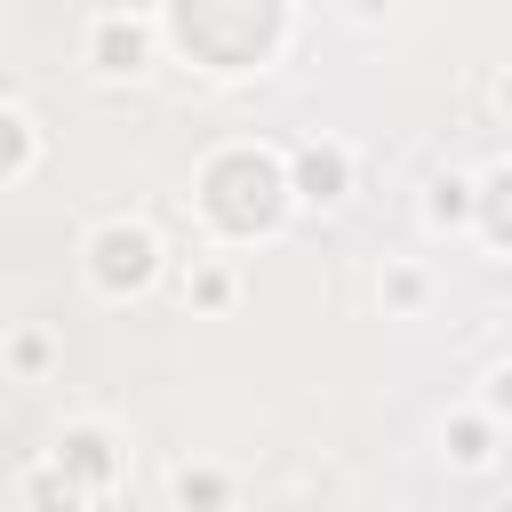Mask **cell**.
Instances as JSON below:
<instances>
[{
	"label": "cell",
	"mask_w": 512,
	"mask_h": 512,
	"mask_svg": "<svg viewBox=\"0 0 512 512\" xmlns=\"http://www.w3.org/2000/svg\"><path fill=\"white\" fill-rule=\"evenodd\" d=\"M16 152H24V144H16V128L0 120V160H16Z\"/></svg>",
	"instance_id": "obj_4"
},
{
	"label": "cell",
	"mask_w": 512,
	"mask_h": 512,
	"mask_svg": "<svg viewBox=\"0 0 512 512\" xmlns=\"http://www.w3.org/2000/svg\"><path fill=\"white\" fill-rule=\"evenodd\" d=\"M104 56L112 64H136V32H104Z\"/></svg>",
	"instance_id": "obj_3"
},
{
	"label": "cell",
	"mask_w": 512,
	"mask_h": 512,
	"mask_svg": "<svg viewBox=\"0 0 512 512\" xmlns=\"http://www.w3.org/2000/svg\"><path fill=\"white\" fill-rule=\"evenodd\" d=\"M272 192H280V176L264 160H224L216 168V216L224 224H264L272 216Z\"/></svg>",
	"instance_id": "obj_1"
},
{
	"label": "cell",
	"mask_w": 512,
	"mask_h": 512,
	"mask_svg": "<svg viewBox=\"0 0 512 512\" xmlns=\"http://www.w3.org/2000/svg\"><path fill=\"white\" fill-rule=\"evenodd\" d=\"M144 264H152L144 232H104V280H144Z\"/></svg>",
	"instance_id": "obj_2"
}]
</instances>
